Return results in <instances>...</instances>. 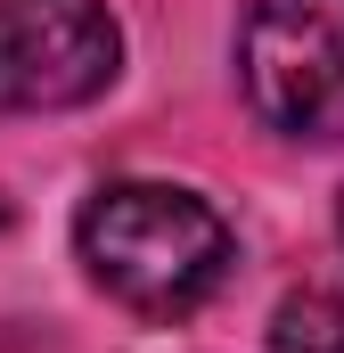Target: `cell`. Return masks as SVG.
I'll return each instance as SVG.
<instances>
[{"mask_svg": "<svg viewBox=\"0 0 344 353\" xmlns=\"http://www.w3.org/2000/svg\"><path fill=\"white\" fill-rule=\"evenodd\" d=\"M83 271L140 321H189L238 263L230 222L172 181H107L74 222Z\"/></svg>", "mask_w": 344, "mask_h": 353, "instance_id": "6da1fadb", "label": "cell"}, {"mask_svg": "<svg viewBox=\"0 0 344 353\" xmlns=\"http://www.w3.org/2000/svg\"><path fill=\"white\" fill-rule=\"evenodd\" d=\"M238 74L270 132L344 140V8L262 0L238 33Z\"/></svg>", "mask_w": 344, "mask_h": 353, "instance_id": "7a4b0ae2", "label": "cell"}, {"mask_svg": "<svg viewBox=\"0 0 344 353\" xmlns=\"http://www.w3.org/2000/svg\"><path fill=\"white\" fill-rule=\"evenodd\" d=\"M123 66L107 0H0V107L58 115L90 107Z\"/></svg>", "mask_w": 344, "mask_h": 353, "instance_id": "3957f363", "label": "cell"}, {"mask_svg": "<svg viewBox=\"0 0 344 353\" xmlns=\"http://www.w3.org/2000/svg\"><path fill=\"white\" fill-rule=\"evenodd\" d=\"M270 353H344V296L336 288H295L270 312Z\"/></svg>", "mask_w": 344, "mask_h": 353, "instance_id": "277c9868", "label": "cell"}, {"mask_svg": "<svg viewBox=\"0 0 344 353\" xmlns=\"http://www.w3.org/2000/svg\"><path fill=\"white\" fill-rule=\"evenodd\" d=\"M0 230H8V197H0Z\"/></svg>", "mask_w": 344, "mask_h": 353, "instance_id": "5b68a950", "label": "cell"}, {"mask_svg": "<svg viewBox=\"0 0 344 353\" xmlns=\"http://www.w3.org/2000/svg\"><path fill=\"white\" fill-rule=\"evenodd\" d=\"M336 230H344V205H336Z\"/></svg>", "mask_w": 344, "mask_h": 353, "instance_id": "8992f818", "label": "cell"}]
</instances>
